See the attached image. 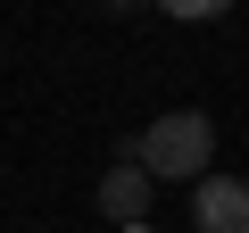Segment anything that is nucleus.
I'll return each mask as SVG.
<instances>
[{
    "label": "nucleus",
    "instance_id": "2",
    "mask_svg": "<svg viewBox=\"0 0 249 233\" xmlns=\"http://www.w3.org/2000/svg\"><path fill=\"white\" fill-rule=\"evenodd\" d=\"M191 225L199 233H249V183L241 175H199L191 183Z\"/></svg>",
    "mask_w": 249,
    "mask_h": 233
},
{
    "label": "nucleus",
    "instance_id": "3",
    "mask_svg": "<svg viewBox=\"0 0 249 233\" xmlns=\"http://www.w3.org/2000/svg\"><path fill=\"white\" fill-rule=\"evenodd\" d=\"M100 208H108L116 225H142V216H150V175H142L133 158L108 167V175H100Z\"/></svg>",
    "mask_w": 249,
    "mask_h": 233
},
{
    "label": "nucleus",
    "instance_id": "1",
    "mask_svg": "<svg viewBox=\"0 0 249 233\" xmlns=\"http://www.w3.org/2000/svg\"><path fill=\"white\" fill-rule=\"evenodd\" d=\"M208 158H216V125L199 108H166V116H150V125L133 134V167L150 183H199Z\"/></svg>",
    "mask_w": 249,
    "mask_h": 233
}]
</instances>
